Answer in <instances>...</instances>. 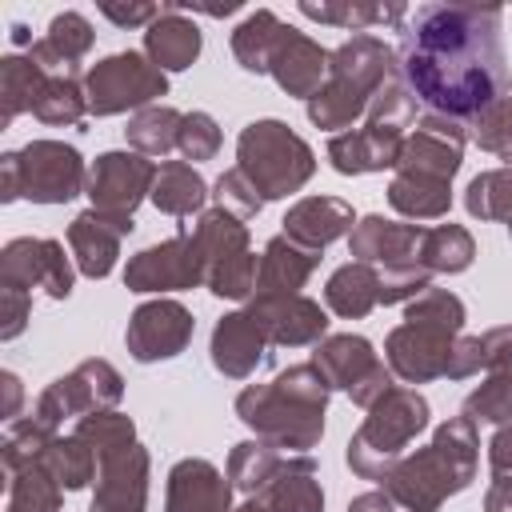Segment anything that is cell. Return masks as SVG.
Segmentation results:
<instances>
[{
  "instance_id": "cell-55",
  "label": "cell",
  "mask_w": 512,
  "mask_h": 512,
  "mask_svg": "<svg viewBox=\"0 0 512 512\" xmlns=\"http://www.w3.org/2000/svg\"><path fill=\"white\" fill-rule=\"evenodd\" d=\"M348 512H396V500H392L384 488H372V492H360V496H352Z\"/></svg>"
},
{
  "instance_id": "cell-26",
  "label": "cell",
  "mask_w": 512,
  "mask_h": 512,
  "mask_svg": "<svg viewBox=\"0 0 512 512\" xmlns=\"http://www.w3.org/2000/svg\"><path fill=\"white\" fill-rule=\"evenodd\" d=\"M264 512H324V488L316 480V460L308 452H288L280 472L252 496Z\"/></svg>"
},
{
  "instance_id": "cell-29",
  "label": "cell",
  "mask_w": 512,
  "mask_h": 512,
  "mask_svg": "<svg viewBox=\"0 0 512 512\" xmlns=\"http://www.w3.org/2000/svg\"><path fill=\"white\" fill-rule=\"evenodd\" d=\"M380 268H372V264H360V260H348V264H340L332 276H328V284H324V304L336 312V316H344V320H360V316H368L376 304H380Z\"/></svg>"
},
{
  "instance_id": "cell-8",
  "label": "cell",
  "mask_w": 512,
  "mask_h": 512,
  "mask_svg": "<svg viewBox=\"0 0 512 512\" xmlns=\"http://www.w3.org/2000/svg\"><path fill=\"white\" fill-rule=\"evenodd\" d=\"M8 160L16 168V192L32 204H68L88 188V164L64 140H28Z\"/></svg>"
},
{
  "instance_id": "cell-22",
  "label": "cell",
  "mask_w": 512,
  "mask_h": 512,
  "mask_svg": "<svg viewBox=\"0 0 512 512\" xmlns=\"http://www.w3.org/2000/svg\"><path fill=\"white\" fill-rule=\"evenodd\" d=\"M256 320L264 324L268 340L280 348H304L320 344L328 336V312L308 296H280V300H252L248 304Z\"/></svg>"
},
{
  "instance_id": "cell-51",
  "label": "cell",
  "mask_w": 512,
  "mask_h": 512,
  "mask_svg": "<svg viewBox=\"0 0 512 512\" xmlns=\"http://www.w3.org/2000/svg\"><path fill=\"white\" fill-rule=\"evenodd\" d=\"M28 312H32V292L24 288H12V284H0V336L4 340H16L28 324Z\"/></svg>"
},
{
  "instance_id": "cell-30",
  "label": "cell",
  "mask_w": 512,
  "mask_h": 512,
  "mask_svg": "<svg viewBox=\"0 0 512 512\" xmlns=\"http://www.w3.org/2000/svg\"><path fill=\"white\" fill-rule=\"evenodd\" d=\"M148 200H152L160 212L188 220L192 212H196V216L204 212L208 184H204V176H200L188 160H164V164L156 168V184H152V196H148Z\"/></svg>"
},
{
  "instance_id": "cell-31",
  "label": "cell",
  "mask_w": 512,
  "mask_h": 512,
  "mask_svg": "<svg viewBox=\"0 0 512 512\" xmlns=\"http://www.w3.org/2000/svg\"><path fill=\"white\" fill-rule=\"evenodd\" d=\"M388 204L408 220H440L452 208V180L424 172H396L388 184Z\"/></svg>"
},
{
  "instance_id": "cell-47",
  "label": "cell",
  "mask_w": 512,
  "mask_h": 512,
  "mask_svg": "<svg viewBox=\"0 0 512 512\" xmlns=\"http://www.w3.org/2000/svg\"><path fill=\"white\" fill-rule=\"evenodd\" d=\"M404 320H424V324H440V328H452L460 332L464 328V300L448 288H424L420 296H412L404 304Z\"/></svg>"
},
{
  "instance_id": "cell-35",
  "label": "cell",
  "mask_w": 512,
  "mask_h": 512,
  "mask_svg": "<svg viewBox=\"0 0 512 512\" xmlns=\"http://www.w3.org/2000/svg\"><path fill=\"white\" fill-rule=\"evenodd\" d=\"M476 260V240L464 224H436V228H424V240H420V264L428 272H444V276H456L464 272L468 264Z\"/></svg>"
},
{
  "instance_id": "cell-56",
  "label": "cell",
  "mask_w": 512,
  "mask_h": 512,
  "mask_svg": "<svg viewBox=\"0 0 512 512\" xmlns=\"http://www.w3.org/2000/svg\"><path fill=\"white\" fill-rule=\"evenodd\" d=\"M484 512H512V480H492L488 484Z\"/></svg>"
},
{
  "instance_id": "cell-34",
  "label": "cell",
  "mask_w": 512,
  "mask_h": 512,
  "mask_svg": "<svg viewBox=\"0 0 512 512\" xmlns=\"http://www.w3.org/2000/svg\"><path fill=\"white\" fill-rule=\"evenodd\" d=\"M300 12L308 20L320 24H336V28H352L364 32L372 24H404L408 8L404 4H360V0H300Z\"/></svg>"
},
{
  "instance_id": "cell-36",
  "label": "cell",
  "mask_w": 512,
  "mask_h": 512,
  "mask_svg": "<svg viewBox=\"0 0 512 512\" xmlns=\"http://www.w3.org/2000/svg\"><path fill=\"white\" fill-rule=\"evenodd\" d=\"M284 460H288V452L276 448V444H268V440H260V436L256 440H240L232 448V456H228V480H232L236 492L256 496L280 472Z\"/></svg>"
},
{
  "instance_id": "cell-14",
  "label": "cell",
  "mask_w": 512,
  "mask_h": 512,
  "mask_svg": "<svg viewBox=\"0 0 512 512\" xmlns=\"http://www.w3.org/2000/svg\"><path fill=\"white\" fill-rule=\"evenodd\" d=\"M192 332H196L192 312H188L180 300L156 296V300H144V304L128 316L124 344H128V356H132V360L156 364V360L180 356V352L192 344Z\"/></svg>"
},
{
  "instance_id": "cell-39",
  "label": "cell",
  "mask_w": 512,
  "mask_h": 512,
  "mask_svg": "<svg viewBox=\"0 0 512 512\" xmlns=\"http://www.w3.org/2000/svg\"><path fill=\"white\" fill-rule=\"evenodd\" d=\"M44 68L32 56H4L0 60V124H12L20 112H32L36 88L44 84Z\"/></svg>"
},
{
  "instance_id": "cell-16",
  "label": "cell",
  "mask_w": 512,
  "mask_h": 512,
  "mask_svg": "<svg viewBox=\"0 0 512 512\" xmlns=\"http://www.w3.org/2000/svg\"><path fill=\"white\" fill-rule=\"evenodd\" d=\"M268 348H272V340H268V332H264V324L256 320L252 308L224 312V316L216 320L212 344H208L212 368H216L220 376H228V380H248L256 368H264L268 356H272Z\"/></svg>"
},
{
  "instance_id": "cell-32",
  "label": "cell",
  "mask_w": 512,
  "mask_h": 512,
  "mask_svg": "<svg viewBox=\"0 0 512 512\" xmlns=\"http://www.w3.org/2000/svg\"><path fill=\"white\" fill-rule=\"evenodd\" d=\"M284 28H288V24H284L276 12H268V8L248 12V16L232 28V56H236V64H240L244 72L264 76V72H268V60H272V52H276V44H280V36H284Z\"/></svg>"
},
{
  "instance_id": "cell-12",
  "label": "cell",
  "mask_w": 512,
  "mask_h": 512,
  "mask_svg": "<svg viewBox=\"0 0 512 512\" xmlns=\"http://www.w3.org/2000/svg\"><path fill=\"white\" fill-rule=\"evenodd\" d=\"M156 168L160 164H152L140 152H100L88 164V188H84V196L92 200L96 212L132 216L140 208V200L152 196Z\"/></svg>"
},
{
  "instance_id": "cell-1",
  "label": "cell",
  "mask_w": 512,
  "mask_h": 512,
  "mask_svg": "<svg viewBox=\"0 0 512 512\" xmlns=\"http://www.w3.org/2000/svg\"><path fill=\"white\" fill-rule=\"evenodd\" d=\"M504 8L496 4H420L400 24L396 72L436 116L480 120L508 96Z\"/></svg>"
},
{
  "instance_id": "cell-48",
  "label": "cell",
  "mask_w": 512,
  "mask_h": 512,
  "mask_svg": "<svg viewBox=\"0 0 512 512\" xmlns=\"http://www.w3.org/2000/svg\"><path fill=\"white\" fill-rule=\"evenodd\" d=\"M212 196L220 200L224 212H232V216H240V220L260 216V208L268 204V200L260 196V188H256L240 168H228V172L216 180V192H212Z\"/></svg>"
},
{
  "instance_id": "cell-43",
  "label": "cell",
  "mask_w": 512,
  "mask_h": 512,
  "mask_svg": "<svg viewBox=\"0 0 512 512\" xmlns=\"http://www.w3.org/2000/svg\"><path fill=\"white\" fill-rule=\"evenodd\" d=\"M464 416L472 424H512V372H492L480 388L464 396Z\"/></svg>"
},
{
  "instance_id": "cell-33",
  "label": "cell",
  "mask_w": 512,
  "mask_h": 512,
  "mask_svg": "<svg viewBox=\"0 0 512 512\" xmlns=\"http://www.w3.org/2000/svg\"><path fill=\"white\" fill-rule=\"evenodd\" d=\"M84 112H88V96H84V80L76 72L44 76V84L36 88V100H32V116L40 124H52V128L80 124Z\"/></svg>"
},
{
  "instance_id": "cell-6",
  "label": "cell",
  "mask_w": 512,
  "mask_h": 512,
  "mask_svg": "<svg viewBox=\"0 0 512 512\" xmlns=\"http://www.w3.org/2000/svg\"><path fill=\"white\" fill-rule=\"evenodd\" d=\"M192 236L204 252V288L220 300H248L256 296V272L260 256L248 244V228L240 216L216 208H204L192 224Z\"/></svg>"
},
{
  "instance_id": "cell-60",
  "label": "cell",
  "mask_w": 512,
  "mask_h": 512,
  "mask_svg": "<svg viewBox=\"0 0 512 512\" xmlns=\"http://www.w3.org/2000/svg\"><path fill=\"white\" fill-rule=\"evenodd\" d=\"M508 232H512V220H508Z\"/></svg>"
},
{
  "instance_id": "cell-50",
  "label": "cell",
  "mask_w": 512,
  "mask_h": 512,
  "mask_svg": "<svg viewBox=\"0 0 512 512\" xmlns=\"http://www.w3.org/2000/svg\"><path fill=\"white\" fill-rule=\"evenodd\" d=\"M480 372H512V324L480 332Z\"/></svg>"
},
{
  "instance_id": "cell-5",
  "label": "cell",
  "mask_w": 512,
  "mask_h": 512,
  "mask_svg": "<svg viewBox=\"0 0 512 512\" xmlns=\"http://www.w3.org/2000/svg\"><path fill=\"white\" fill-rule=\"evenodd\" d=\"M236 168L264 200H288L316 172V152L284 120H252L236 136Z\"/></svg>"
},
{
  "instance_id": "cell-54",
  "label": "cell",
  "mask_w": 512,
  "mask_h": 512,
  "mask_svg": "<svg viewBox=\"0 0 512 512\" xmlns=\"http://www.w3.org/2000/svg\"><path fill=\"white\" fill-rule=\"evenodd\" d=\"M488 468H492V480H512V424L492 432V440H488Z\"/></svg>"
},
{
  "instance_id": "cell-7",
  "label": "cell",
  "mask_w": 512,
  "mask_h": 512,
  "mask_svg": "<svg viewBox=\"0 0 512 512\" xmlns=\"http://www.w3.org/2000/svg\"><path fill=\"white\" fill-rule=\"evenodd\" d=\"M168 92V72H160L144 52H112L84 72V96L92 116H120L152 108Z\"/></svg>"
},
{
  "instance_id": "cell-10",
  "label": "cell",
  "mask_w": 512,
  "mask_h": 512,
  "mask_svg": "<svg viewBox=\"0 0 512 512\" xmlns=\"http://www.w3.org/2000/svg\"><path fill=\"white\" fill-rule=\"evenodd\" d=\"M204 252L192 236V224L184 220L180 232L172 240L148 244L140 248L128 264H124V288L128 292H184L204 284Z\"/></svg>"
},
{
  "instance_id": "cell-20",
  "label": "cell",
  "mask_w": 512,
  "mask_h": 512,
  "mask_svg": "<svg viewBox=\"0 0 512 512\" xmlns=\"http://www.w3.org/2000/svg\"><path fill=\"white\" fill-rule=\"evenodd\" d=\"M404 132L380 128V124H360L348 132H336L328 140V160L340 176H364V172H384L400 164Z\"/></svg>"
},
{
  "instance_id": "cell-15",
  "label": "cell",
  "mask_w": 512,
  "mask_h": 512,
  "mask_svg": "<svg viewBox=\"0 0 512 512\" xmlns=\"http://www.w3.org/2000/svg\"><path fill=\"white\" fill-rule=\"evenodd\" d=\"M464 140H468V128L460 120L428 112L404 136L396 172H424V176H436V180H452L464 164Z\"/></svg>"
},
{
  "instance_id": "cell-59",
  "label": "cell",
  "mask_w": 512,
  "mask_h": 512,
  "mask_svg": "<svg viewBox=\"0 0 512 512\" xmlns=\"http://www.w3.org/2000/svg\"><path fill=\"white\" fill-rule=\"evenodd\" d=\"M12 40H16V44H28V28H24V24H16V28H12Z\"/></svg>"
},
{
  "instance_id": "cell-42",
  "label": "cell",
  "mask_w": 512,
  "mask_h": 512,
  "mask_svg": "<svg viewBox=\"0 0 512 512\" xmlns=\"http://www.w3.org/2000/svg\"><path fill=\"white\" fill-rule=\"evenodd\" d=\"M76 436L96 452V460H104V456H116L136 444V424H132V416L108 408V412H92V416L76 420Z\"/></svg>"
},
{
  "instance_id": "cell-38",
  "label": "cell",
  "mask_w": 512,
  "mask_h": 512,
  "mask_svg": "<svg viewBox=\"0 0 512 512\" xmlns=\"http://www.w3.org/2000/svg\"><path fill=\"white\" fill-rule=\"evenodd\" d=\"M40 464L56 476V484H60L64 492H80V488H88V480H96V472H100L96 452H92L76 432H72V436H60V432H56Z\"/></svg>"
},
{
  "instance_id": "cell-24",
  "label": "cell",
  "mask_w": 512,
  "mask_h": 512,
  "mask_svg": "<svg viewBox=\"0 0 512 512\" xmlns=\"http://www.w3.org/2000/svg\"><path fill=\"white\" fill-rule=\"evenodd\" d=\"M280 224H284L288 240L324 252L332 240H340L356 228V216H352V204L340 196H304L284 212Z\"/></svg>"
},
{
  "instance_id": "cell-41",
  "label": "cell",
  "mask_w": 512,
  "mask_h": 512,
  "mask_svg": "<svg viewBox=\"0 0 512 512\" xmlns=\"http://www.w3.org/2000/svg\"><path fill=\"white\" fill-rule=\"evenodd\" d=\"M464 208L476 220H512V168H488L464 188Z\"/></svg>"
},
{
  "instance_id": "cell-11",
  "label": "cell",
  "mask_w": 512,
  "mask_h": 512,
  "mask_svg": "<svg viewBox=\"0 0 512 512\" xmlns=\"http://www.w3.org/2000/svg\"><path fill=\"white\" fill-rule=\"evenodd\" d=\"M72 280V260L64 256V244L52 236H16L0 252V284L44 292L48 300H68Z\"/></svg>"
},
{
  "instance_id": "cell-2",
  "label": "cell",
  "mask_w": 512,
  "mask_h": 512,
  "mask_svg": "<svg viewBox=\"0 0 512 512\" xmlns=\"http://www.w3.org/2000/svg\"><path fill=\"white\" fill-rule=\"evenodd\" d=\"M476 464H480L476 424L468 416H452V420L436 424V432L424 448L400 456L384 472L380 488L404 512H440L448 496L464 492L476 480Z\"/></svg>"
},
{
  "instance_id": "cell-19",
  "label": "cell",
  "mask_w": 512,
  "mask_h": 512,
  "mask_svg": "<svg viewBox=\"0 0 512 512\" xmlns=\"http://www.w3.org/2000/svg\"><path fill=\"white\" fill-rule=\"evenodd\" d=\"M164 512H232V480L204 456H184L168 468Z\"/></svg>"
},
{
  "instance_id": "cell-44",
  "label": "cell",
  "mask_w": 512,
  "mask_h": 512,
  "mask_svg": "<svg viewBox=\"0 0 512 512\" xmlns=\"http://www.w3.org/2000/svg\"><path fill=\"white\" fill-rule=\"evenodd\" d=\"M412 120H416V96H412V88L404 84V76L392 72V76L384 80V88L372 96V104H368V112H364V124H380V128L404 132Z\"/></svg>"
},
{
  "instance_id": "cell-13",
  "label": "cell",
  "mask_w": 512,
  "mask_h": 512,
  "mask_svg": "<svg viewBox=\"0 0 512 512\" xmlns=\"http://www.w3.org/2000/svg\"><path fill=\"white\" fill-rule=\"evenodd\" d=\"M460 332L440 328V324H424V320H404L388 332L384 340V360L392 368L396 380H404L408 388L440 380L448 372V356Z\"/></svg>"
},
{
  "instance_id": "cell-53",
  "label": "cell",
  "mask_w": 512,
  "mask_h": 512,
  "mask_svg": "<svg viewBox=\"0 0 512 512\" xmlns=\"http://www.w3.org/2000/svg\"><path fill=\"white\" fill-rule=\"evenodd\" d=\"M100 12L116 28H148L164 12V4H100Z\"/></svg>"
},
{
  "instance_id": "cell-28",
  "label": "cell",
  "mask_w": 512,
  "mask_h": 512,
  "mask_svg": "<svg viewBox=\"0 0 512 512\" xmlns=\"http://www.w3.org/2000/svg\"><path fill=\"white\" fill-rule=\"evenodd\" d=\"M92 40H96V32H92V24H88L80 12H56V16L48 20L44 40H36V44L28 48V56H32L48 76H56V72H76V60H84V56L92 52Z\"/></svg>"
},
{
  "instance_id": "cell-18",
  "label": "cell",
  "mask_w": 512,
  "mask_h": 512,
  "mask_svg": "<svg viewBox=\"0 0 512 512\" xmlns=\"http://www.w3.org/2000/svg\"><path fill=\"white\" fill-rule=\"evenodd\" d=\"M132 228H136L132 216H108V212H96V208L72 216V224H68V248H72L76 272L88 276V280H104L116 268L120 240Z\"/></svg>"
},
{
  "instance_id": "cell-23",
  "label": "cell",
  "mask_w": 512,
  "mask_h": 512,
  "mask_svg": "<svg viewBox=\"0 0 512 512\" xmlns=\"http://www.w3.org/2000/svg\"><path fill=\"white\" fill-rule=\"evenodd\" d=\"M324 252L304 248L296 240H288L284 232L272 236L260 252V272H256V296L252 300H280V296H300V288L308 284V276L316 272Z\"/></svg>"
},
{
  "instance_id": "cell-9",
  "label": "cell",
  "mask_w": 512,
  "mask_h": 512,
  "mask_svg": "<svg viewBox=\"0 0 512 512\" xmlns=\"http://www.w3.org/2000/svg\"><path fill=\"white\" fill-rule=\"evenodd\" d=\"M120 396H124V376H120L108 360L92 356V360L76 364L68 376H56V380L40 392L32 416L56 432L64 420H84V416H92V412L116 408Z\"/></svg>"
},
{
  "instance_id": "cell-45",
  "label": "cell",
  "mask_w": 512,
  "mask_h": 512,
  "mask_svg": "<svg viewBox=\"0 0 512 512\" xmlns=\"http://www.w3.org/2000/svg\"><path fill=\"white\" fill-rule=\"evenodd\" d=\"M52 428L48 424H40L36 416H28V420H12L8 424V432H4V468L8 472H16V468H28V464H40L44 460V452H48V444H52Z\"/></svg>"
},
{
  "instance_id": "cell-40",
  "label": "cell",
  "mask_w": 512,
  "mask_h": 512,
  "mask_svg": "<svg viewBox=\"0 0 512 512\" xmlns=\"http://www.w3.org/2000/svg\"><path fill=\"white\" fill-rule=\"evenodd\" d=\"M8 512H64L60 508V484L44 464H28L8 472Z\"/></svg>"
},
{
  "instance_id": "cell-25",
  "label": "cell",
  "mask_w": 512,
  "mask_h": 512,
  "mask_svg": "<svg viewBox=\"0 0 512 512\" xmlns=\"http://www.w3.org/2000/svg\"><path fill=\"white\" fill-rule=\"evenodd\" d=\"M204 48L200 28L184 16L180 4H164V12L144 28V56L160 68V72H184L196 64Z\"/></svg>"
},
{
  "instance_id": "cell-58",
  "label": "cell",
  "mask_w": 512,
  "mask_h": 512,
  "mask_svg": "<svg viewBox=\"0 0 512 512\" xmlns=\"http://www.w3.org/2000/svg\"><path fill=\"white\" fill-rule=\"evenodd\" d=\"M232 512H264V508H260V500H252V496H244V504H240V508H232Z\"/></svg>"
},
{
  "instance_id": "cell-37",
  "label": "cell",
  "mask_w": 512,
  "mask_h": 512,
  "mask_svg": "<svg viewBox=\"0 0 512 512\" xmlns=\"http://www.w3.org/2000/svg\"><path fill=\"white\" fill-rule=\"evenodd\" d=\"M180 124H184V112H176L172 104H152V108L132 112L124 136H128L132 152H140V156H168L180 140Z\"/></svg>"
},
{
  "instance_id": "cell-52",
  "label": "cell",
  "mask_w": 512,
  "mask_h": 512,
  "mask_svg": "<svg viewBox=\"0 0 512 512\" xmlns=\"http://www.w3.org/2000/svg\"><path fill=\"white\" fill-rule=\"evenodd\" d=\"M480 372V336H456L452 356H448V380H468Z\"/></svg>"
},
{
  "instance_id": "cell-17",
  "label": "cell",
  "mask_w": 512,
  "mask_h": 512,
  "mask_svg": "<svg viewBox=\"0 0 512 512\" xmlns=\"http://www.w3.org/2000/svg\"><path fill=\"white\" fill-rule=\"evenodd\" d=\"M420 240H424L420 224H400V220L372 212V216L356 220V228L348 232V252H352V260L372 264V268H416Z\"/></svg>"
},
{
  "instance_id": "cell-49",
  "label": "cell",
  "mask_w": 512,
  "mask_h": 512,
  "mask_svg": "<svg viewBox=\"0 0 512 512\" xmlns=\"http://www.w3.org/2000/svg\"><path fill=\"white\" fill-rule=\"evenodd\" d=\"M220 124L208 116V112H184V124H180V156L184 160H212L220 152Z\"/></svg>"
},
{
  "instance_id": "cell-57",
  "label": "cell",
  "mask_w": 512,
  "mask_h": 512,
  "mask_svg": "<svg viewBox=\"0 0 512 512\" xmlns=\"http://www.w3.org/2000/svg\"><path fill=\"white\" fill-rule=\"evenodd\" d=\"M0 380H4V420L12 424L16 408H20V380H16V372H4Z\"/></svg>"
},
{
  "instance_id": "cell-46",
  "label": "cell",
  "mask_w": 512,
  "mask_h": 512,
  "mask_svg": "<svg viewBox=\"0 0 512 512\" xmlns=\"http://www.w3.org/2000/svg\"><path fill=\"white\" fill-rule=\"evenodd\" d=\"M468 140L476 148L508 160V168H512V92L504 100H496L480 120L468 124Z\"/></svg>"
},
{
  "instance_id": "cell-3",
  "label": "cell",
  "mask_w": 512,
  "mask_h": 512,
  "mask_svg": "<svg viewBox=\"0 0 512 512\" xmlns=\"http://www.w3.org/2000/svg\"><path fill=\"white\" fill-rule=\"evenodd\" d=\"M328 380L320 368L292 364L272 384H248L236 396V416L268 444L284 452H308L324 436V408H328Z\"/></svg>"
},
{
  "instance_id": "cell-21",
  "label": "cell",
  "mask_w": 512,
  "mask_h": 512,
  "mask_svg": "<svg viewBox=\"0 0 512 512\" xmlns=\"http://www.w3.org/2000/svg\"><path fill=\"white\" fill-rule=\"evenodd\" d=\"M268 76L288 96H300L308 104L320 92V84L328 80V52L312 36H304L296 28H284V36H280V44L268 60Z\"/></svg>"
},
{
  "instance_id": "cell-4",
  "label": "cell",
  "mask_w": 512,
  "mask_h": 512,
  "mask_svg": "<svg viewBox=\"0 0 512 512\" xmlns=\"http://www.w3.org/2000/svg\"><path fill=\"white\" fill-rule=\"evenodd\" d=\"M428 428V400L408 388L392 384L364 416V424L352 432L344 460L360 480H384V472L404 456V448Z\"/></svg>"
},
{
  "instance_id": "cell-27",
  "label": "cell",
  "mask_w": 512,
  "mask_h": 512,
  "mask_svg": "<svg viewBox=\"0 0 512 512\" xmlns=\"http://www.w3.org/2000/svg\"><path fill=\"white\" fill-rule=\"evenodd\" d=\"M312 364L320 368V376L328 380V388L336 392H352V388H360L384 360L376 356V348L364 340V336H356V332H336V336H324L320 344H316V352H312Z\"/></svg>"
}]
</instances>
